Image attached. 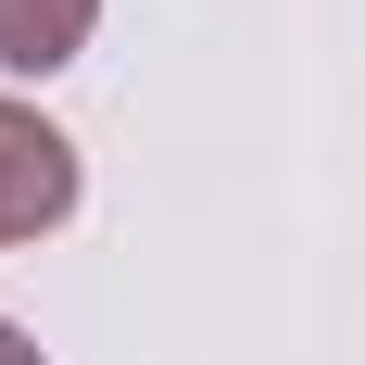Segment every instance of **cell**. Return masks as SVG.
<instances>
[{
  "label": "cell",
  "mask_w": 365,
  "mask_h": 365,
  "mask_svg": "<svg viewBox=\"0 0 365 365\" xmlns=\"http://www.w3.org/2000/svg\"><path fill=\"white\" fill-rule=\"evenodd\" d=\"M76 139L51 126L38 101H0V252H26V240H51V227L76 215Z\"/></svg>",
  "instance_id": "6da1fadb"
},
{
  "label": "cell",
  "mask_w": 365,
  "mask_h": 365,
  "mask_svg": "<svg viewBox=\"0 0 365 365\" xmlns=\"http://www.w3.org/2000/svg\"><path fill=\"white\" fill-rule=\"evenodd\" d=\"M101 26V0H0V63L13 76H63Z\"/></svg>",
  "instance_id": "7a4b0ae2"
},
{
  "label": "cell",
  "mask_w": 365,
  "mask_h": 365,
  "mask_svg": "<svg viewBox=\"0 0 365 365\" xmlns=\"http://www.w3.org/2000/svg\"><path fill=\"white\" fill-rule=\"evenodd\" d=\"M0 365H51V353H38V340L13 328V315H0Z\"/></svg>",
  "instance_id": "3957f363"
}]
</instances>
